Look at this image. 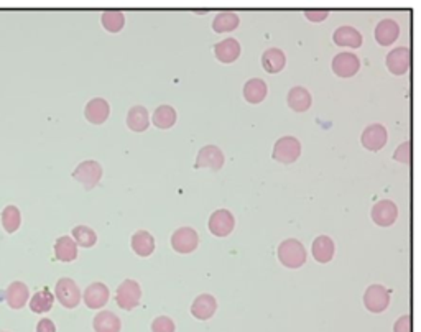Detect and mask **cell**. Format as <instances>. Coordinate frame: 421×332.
<instances>
[{"mask_svg": "<svg viewBox=\"0 0 421 332\" xmlns=\"http://www.w3.org/2000/svg\"><path fill=\"white\" fill-rule=\"evenodd\" d=\"M278 260L287 268H300L306 262V248L296 239H287L278 245Z\"/></svg>", "mask_w": 421, "mask_h": 332, "instance_id": "obj_1", "label": "cell"}, {"mask_svg": "<svg viewBox=\"0 0 421 332\" xmlns=\"http://www.w3.org/2000/svg\"><path fill=\"white\" fill-rule=\"evenodd\" d=\"M301 155V143L296 137L287 135L282 137L275 142L273 145V160L278 163H283V165H290V163H295Z\"/></svg>", "mask_w": 421, "mask_h": 332, "instance_id": "obj_2", "label": "cell"}, {"mask_svg": "<svg viewBox=\"0 0 421 332\" xmlns=\"http://www.w3.org/2000/svg\"><path fill=\"white\" fill-rule=\"evenodd\" d=\"M140 298L142 288L135 280H125V282H122L117 288V293H115V303L124 311H132L137 308L140 303Z\"/></svg>", "mask_w": 421, "mask_h": 332, "instance_id": "obj_3", "label": "cell"}, {"mask_svg": "<svg viewBox=\"0 0 421 332\" xmlns=\"http://www.w3.org/2000/svg\"><path fill=\"white\" fill-rule=\"evenodd\" d=\"M73 178L76 181H79L88 191L94 190V188L99 185L100 178H103V166H100L99 163L94 160L83 161L74 170Z\"/></svg>", "mask_w": 421, "mask_h": 332, "instance_id": "obj_4", "label": "cell"}, {"mask_svg": "<svg viewBox=\"0 0 421 332\" xmlns=\"http://www.w3.org/2000/svg\"><path fill=\"white\" fill-rule=\"evenodd\" d=\"M390 304V291L382 285H370L364 293V306L370 313H383Z\"/></svg>", "mask_w": 421, "mask_h": 332, "instance_id": "obj_5", "label": "cell"}, {"mask_svg": "<svg viewBox=\"0 0 421 332\" xmlns=\"http://www.w3.org/2000/svg\"><path fill=\"white\" fill-rule=\"evenodd\" d=\"M54 294L66 309H73L81 303V290L71 278L58 280L57 286H54Z\"/></svg>", "mask_w": 421, "mask_h": 332, "instance_id": "obj_6", "label": "cell"}, {"mask_svg": "<svg viewBox=\"0 0 421 332\" xmlns=\"http://www.w3.org/2000/svg\"><path fill=\"white\" fill-rule=\"evenodd\" d=\"M200 245V236L192 227H180L171 236V247L178 253H192Z\"/></svg>", "mask_w": 421, "mask_h": 332, "instance_id": "obj_7", "label": "cell"}, {"mask_svg": "<svg viewBox=\"0 0 421 332\" xmlns=\"http://www.w3.org/2000/svg\"><path fill=\"white\" fill-rule=\"evenodd\" d=\"M236 219L232 216L231 211L227 209H219V211L212 212L209 217V222H207V227H209V232L216 237H226L234 231Z\"/></svg>", "mask_w": 421, "mask_h": 332, "instance_id": "obj_8", "label": "cell"}, {"mask_svg": "<svg viewBox=\"0 0 421 332\" xmlns=\"http://www.w3.org/2000/svg\"><path fill=\"white\" fill-rule=\"evenodd\" d=\"M387 68L392 74L395 76H403L407 74V71L412 66V51L407 47H398L390 51L387 55Z\"/></svg>", "mask_w": 421, "mask_h": 332, "instance_id": "obj_9", "label": "cell"}, {"mask_svg": "<svg viewBox=\"0 0 421 332\" xmlns=\"http://www.w3.org/2000/svg\"><path fill=\"white\" fill-rule=\"evenodd\" d=\"M387 140H388V132L382 124L367 125L361 137L364 148H367L370 151L382 150V148L387 145Z\"/></svg>", "mask_w": 421, "mask_h": 332, "instance_id": "obj_10", "label": "cell"}, {"mask_svg": "<svg viewBox=\"0 0 421 332\" xmlns=\"http://www.w3.org/2000/svg\"><path fill=\"white\" fill-rule=\"evenodd\" d=\"M361 69V61L354 53H339L333 59V71L339 78H352Z\"/></svg>", "mask_w": 421, "mask_h": 332, "instance_id": "obj_11", "label": "cell"}, {"mask_svg": "<svg viewBox=\"0 0 421 332\" xmlns=\"http://www.w3.org/2000/svg\"><path fill=\"white\" fill-rule=\"evenodd\" d=\"M226 156L221 151V148L216 145H206L202 147L196 156V168H211L212 171H219L224 166Z\"/></svg>", "mask_w": 421, "mask_h": 332, "instance_id": "obj_12", "label": "cell"}, {"mask_svg": "<svg viewBox=\"0 0 421 332\" xmlns=\"http://www.w3.org/2000/svg\"><path fill=\"white\" fill-rule=\"evenodd\" d=\"M398 217V207L393 201L383 199V201L375 202L372 207V221L377 224L379 227H390L397 221Z\"/></svg>", "mask_w": 421, "mask_h": 332, "instance_id": "obj_13", "label": "cell"}, {"mask_svg": "<svg viewBox=\"0 0 421 332\" xmlns=\"http://www.w3.org/2000/svg\"><path fill=\"white\" fill-rule=\"evenodd\" d=\"M109 288L104 283L96 282L91 283L84 291V303L89 309H100L108 304L109 301Z\"/></svg>", "mask_w": 421, "mask_h": 332, "instance_id": "obj_14", "label": "cell"}, {"mask_svg": "<svg viewBox=\"0 0 421 332\" xmlns=\"http://www.w3.org/2000/svg\"><path fill=\"white\" fill-rule=\"evenodd\" d=\"M110 114V105L109 102L103 99V97H96V99H91L88 104H86L84 115L88 122L94 125H100L108 120Z\"/></svg>", "mask_w": 421, "mask_h": 332, "instance_id": "obj_15", "label": "cell"}, {"mask_svg": "<svg viewBox=\"0 0 421 332\" xmlns=\"http://www.w3.org/2000/svg\"><path fill=\"white\" fill-rule=\"evenodd\" d=\"M216 309H217L216 298L212 294H207V293L197 296V298L192 301V304H191V314L200 321L211 319L212 316H214Z\"/></svg>", "mask_w": 421, "mask_h": 332, "instance_id": "obj_16", "label": "cell"}, {"mask_svg": "<svg viewBox=\"0 0 421 332\" xmlns=\"http://www.w3.org/2000/svg\"><path fill=\"white\" fill-rule=\"evenodd\" d=\"M398 35L400 27L392 18L380 20L377 27H375V40H377V43L382 45V47H388V45L397 42Z\"/></svg>", "mask_w": 421, "mask_h": 332, "instance_id": "obj_17", "label": "cell"}, {"mask_svg": "<svg viewBox=\"0 0 421 332\" xmlns=\"http://www.w3.org/2000/svg\"><path fill=\"white\" fill-rule=\"evenodd\" d=\"M333 40L338 47H347V48H361L364 42L361 32L354 27H349V25L339 27L336 32H334Z\"/></svg>", "mask_w": 421, "mask_h": 332, "instance_id": "obj_18", "label": "cell"}, {"mask_svg": "<svg viewBox=\"0 0 421 332\" xmlns=\"http://www.w3.org/2000/svg\"><path fill=\"white\" fill-rule=\"evenodd\" d=\"M214 55L221 63H234L241 56V43L236 38H226L214 45Z\"/></svg>", "mask_w": 421, "mask_h": 332, "instance_id": "obj_19", "label": "cell"}, {"mask_svg": "<svg viewBox=\"0 0 421 332\" xmlns=\"http://www.w3.org/2000/svg\"><path fill=\"white\" fill-rule=\"evenodd\" d=\"M334 250H336V247H334V242L331 240V237L319 236L314 239L311 253L316 262L328 263V262H331L334 257Z\"/></svg>", "mask_w": 421, "mask_h": 332, "instance_id": "obj_20", "label": "cell"}, {"mask_svg": "<svg viewBox=\"0 0 421 332\" xmlns=\"http://www.w3.org/2000/svg\"><path fill=\"white\" fill-rule=\"evenodd\" d=\"M287 64V56L280 48H268L265 53L262 55V66L267 73L277 74L283 71Z\"/></svg>", "mask_w": 421, "mask_h": 332, "instance_id": "obj_21", "label": "cell"}, {"mask_svg": "<svg viewBox=\"0 0 421 332\" xmlns=\"http://www.w3.org/2000/svg\"><path fill=\"white\" fill-rule=\"evenodd\" d=\"M28 286L22 282H13L7 288V303L12 309H22L28 303Z\"/></svg>", "mask_w": 421, "mask_h": 332, "instance_id": "obj_22", "label": "cell"}, {"mask_svg": "<svg viewBox=\"0 0 421 332\" xmlns=\"http://www.w3.org/2000/svg\"><path fill=\"white\" fill-rule=\"evenodd\" d=\"M287 102H288V107H290L292 110L306 112L309 107H311L313 99H311V94H309L308 89L301 88V86H296V88L288 91Z\"/></svg>", "mask_w": 421, "mask_h": 332, "instance_id": "obj_23", "label": "cell"}, {"mask_svg": "<svg viewBox=\"0 0 421 332\" xmlns=\"http://www.w3.org/2000/svg\"><path fill=\"white\" fill-rule=\"evenodd\" d=\"M267 83L260 78L248 79L246 86H243V97H246V101L250 102V104H260L267 97Z\"/></svg>", "mask_w": 421, "mask_h": 332, "instance_id": "obj_24", "label": "cell"}, {"mask_svg": "<svg viewBox=\"0 0 421 332\" xmlns=\"http://www.w3.org/2000/svg\"><path fill=\"white\" fill-rule=\"evenodd\" d=\"M127 125L134 132H145L150 125L149 110L144 105H134L127 114Z\"/></svg>", "mask_w": 421, "mask_h": 332, "instance_id": "obj_25", "label": "cell"}, {"mask_svg": "<svg viewBox=\"0 0 421 332\" xmlns=\"http://www.w3.org/2000/svg\"><path fill=\"white\" fill-rule=\"evenodd\" d=\"M54 255H57L59 262H73V260L78 258V245L68 236L59 237L57 244H54Z\"/></svg>", "mask_w": 421, "mask_h": 332, "instance_id": "obj_26", "label": "cell"}, {"mask_svg": "<svg viewBox=\"0 0 421 332\" xmlns=\"http://www.w3.org/2000/svg\"><path fill=\"white\" fill-rule=\"evenodd\" d=\"M132 248L139 257H150L155 250V239L146 231L135 232L132 237Z\"/></svg>", "mask_w": 421, "mask_h": 332, "instance_id": "obj_27", "label": "cell"}, {"mask_svg": "<svg viewBox=\"0 0 421 332\" xmlns=\"http://www.w3.org/2000/svg\"><path fill=\"white\" fill-rule=\"evenodd\" d=\"M93 328L96 332H120V319L113 311H100L93 321Z\"/></svg>", "mask_w": 421, "mask_h": 332, "instance_id": "obj_28", "label": "cell"}, {"mask_svg": "<svg viewBox=\"0 0 421 332\" xmlns=\"http://www.w3.org/2000/svg\"><path fill=\"white\" fill-rule=\"evenodd\" d=\"M241 18L237 17V13L231 12V10H224V12H219L212 20V30L216 33H226V32H232L239 27Z\"/></svg>", "mask_w": 421, "mask_h": 332, "instance_id": "obj_29", "label": "cell"}, {"mask_svg": "<svg viewBox=\"0 0 421 332\" xmlns=\"http://www.w3.org/2000/svg\"><path fill=\"white\" fill-rule=\"evenodd\" d=\"M151 122L156 129L166 130L171 129L176 124V110L171 105H160L156 107L154 112V117H151Z\"/></svg>", "mask_w": 421, "mask_h": 332, "instance_id": "obj_30", "label": "cell"}, {"mask_svg": "<svg viewBox=\"0 0 421 332\" xmlns=\"http://www.w3.org/2000/svg\"><path fill=\"white\" fill-rule=\"evenodd\" d=\"M53 303H54L53 293L48 288H43L40 290L38 293H35L33 298L30 299V309L37 314H43V313H48V311L53 308Z\"/></svg>", "mask_w": 421, "mask_h": 332, "instance_id": "obj_31", "label": "cell"}, {"mask_svg": "<svg viewBox=\"0 0 421 332\" xmlns=\"http://www.w3.org/2000/svg\"><path fill=\"white\" fill-rule=\"evenodd\" d=\"M100 22L109 33H119L125 25V17L120 10H105L100 17Z\"/></svg>", "mask_w": 421, "mask_h": 332, "instance_id": "obj_32", "label": "cell"}, {"mask_svg": "<svg viewBox=\"0 0 421 332\" xmlns=\"http://www.w3.org/2000/svg\"><path fill=\"white\" fill-rule=\"evenodd\" d=\"M20 224H22V214H20L17 206H7L2 211V226L5 232L13 234L18 231Z\"/></svg>", "mask_w": 421, "mask_h": 332, "instance_id": "obj_33", "label": "cell"}, {"mask_svg": "<svg viewBox=\"0 0 421 332\" xmlns=\"http://www.w3.org/2000/svg\"><path fill=\"white\" fill-rule=\"evenodd\" d=\"M73 240L76 242V245L89 248V247H94L96 242H98V236H96V232L91 227L78 226L73 229Z\"/></svg>", "mask_w": 421, "mask_h": 332, "instance_id": "obj_34", "label": "cell"}, {"mask_svg": "<svg viewBox=\"0 0 421 332\" xmlns=\"http://www.w3.org/2000/svg\"><path fill=\"white\" fill-rule=\"evenodd\" d=\"M412 153H413V145L412 142H403L397 150L393 153L395 161H402L405 165H412Z\"/></svg>", "mask_w": 421, "mask_h": 332, "instance_id": "obj_35", "label": "cell"}, {"mask_svg": "<svg viewBox=\"0 0 421 332\" xmlns=\"http://www.w3.org/2000/svg\"><path fill=\"white\" fill-rule=\"evenodd\" d=\"M175 323L168 316H158L154 323H151V332H175Z\"/></svg>", "mask_w": 421, "mask_h": 332, "instance_id": "obj_36", "label": "cell"}, {"mask_svg": "<svg viewBox=\"0 0 421 332\" xmlns=\"http://www.w3.org/2000/svg\"><path fill=\"white\" fill-rule=\"evenodd\" d=\"M329 15V10L326 8H308L304 10V17H306L309 22H323L326 20Z\"/></svg>", "mask_w": 421, "mask_h": 332, "instance_id": "obj_37", "label": "cell"}, {"mask_svg": "<svg viewBox=\"0 0 421 332\" xmlns=\"http://www.w3.org/2000/svg\"><path fill=\"white\" fill-rule=\"evenodd\" d=\"M393 332H413L412 316H402V318L393 324Z\"/></svg>", "mask_w": 421, "mask_h": 332, "instance_id": "obj_38", "label": "cell"}, {"mask_svg": "<svg viewBox=\"0 0 421 332\" xmlns=\"http://www.w3.org/2000/svg\"><path fill=\"white\" fill-rule=\"evenodd\" d=\"M37 332H57V326L52 319H40V323L37 324Z\"/></svg>", "mask_w": 421, "mask_h": 332, "instance_id": "obj_39", "label": "cell"}]
</instances>
